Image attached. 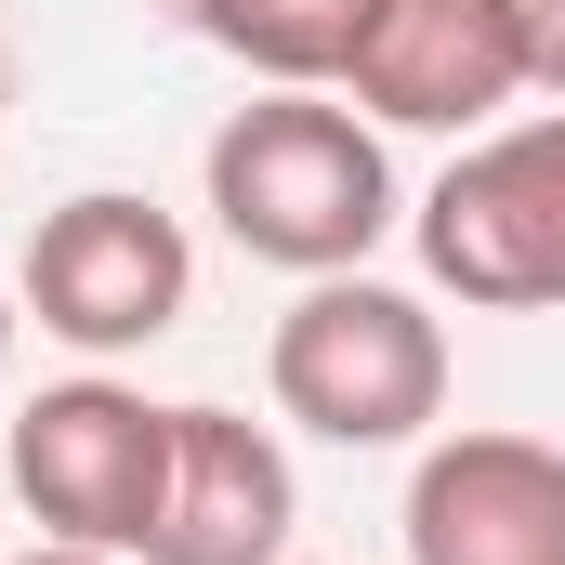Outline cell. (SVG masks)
Segmentation results:
<instances>
[{"label": "cell", "mask_w": 565, "mask_h": 565, "mask_svg": "<svg viewBox=\"0 0 565 565\" xmlns=\"http://www.w3.org/2000/svg\"><path fill=\"white\" fill-rule=\"evenodd\" d=\"M211 224L277 277H355L395 237V158L355 106L264 93L211 132Z\"/></svg>", "instance_id": "obj_1"}, {"label": "cell", "mask_w": 565, "mask_h": 565, "mask_svg": "<svg viewBox=\"0 0 565 565\" xmlns=\"http://www.w3.org/2000/svg\"><path fill=\"white\" fill-rule=\"evenodd\" d=\"M264 382L329 447H408L447 408V329H434L422 289H382L369 264L355 277H302V302L264 342Z\"/></svg>", "instance_id": "obj_2"}, {"label": "cell", "mask_w": 565, "mask_h": 565, "mask_svg": "<svg viewBox=\"0 0 565 565\" xmlns=\"http://www.w3.org/2000/svg\"><path fill=\"white\" fill-rule=\"evenodd\" d=\"M422 264L487 316L565 302V119H513L447 158V184L422 198Z\"/></svg>", "instance_id": "obj_3"}, {"label": "cell", "mask_w": 565, "mask_h": 565, "mask_svg": "<svg viewBox=\"0 0 565 565\" xmlns=\"http://www.w3.org/2000/svg\"><path fill=\"white\" fill-rule=\"evenodd\" d=\"M26 316L66 342V355H145L171 316H184V289H198V250H184V224L132 198V184H93V198H66V211H40V237H26Z\"/></svg>", "instance_id": "obj_4"}, {"label": "cell", "mask_w": 565, "mask_h": 565, "mask_svg": "<svg viewBox=\"0 0 565 565\" xmlns=\"http://www.w3.org/2000/svg\"><path fill=\"white\" fill-rule=\"evenodd\" d=\"M13 500L79 540V553H145L158 487H171V408H145L132 382H53L13 408Z\"/></svg>", "instance_id": "obj_5"}, {"label": "cell", "mask_w": 565, "mask_h": 565, "mask_svg": "<svg viewBox=\"0 0 565 565\" xmlns=\"http://www.w3.org/2000/svg\"><path fill=\"white\" fill-rule=\"evenodd\" d=\"M342 93L369 106V132H500V106L526 93V40L500 0H382Z\"/></svg>", "instance_id": "obj_6"}, {"label": "cell", "mask_w": 565, "mask_h": 565, "mask_svg": "<svg viewBox=\"0 0 565 565\" xmlns=\"http://www.w3.org/2000/svg\"><path fill=\"white\" fill-rule=\"evenodd\" d=\"M289 526H302V487L277 434L237 408H171V487L145 565H289Z\"/></svg>", "instance_id": "obj_7"}, {"label": "cell", "mask_w": 565, "mask_h": 565, "mask_svg": "<svg viewBox=\"0 0 565 565\" xmlns=\"http://www.w3.org/2000/svg\"><path fill=\"white\" fill-rule=\"evenodd\" d=\"M408 565H565V447L447 434L408 473Z\"/></svg>", "instance_id": "obj_8"}, {"label": "cell", "mask_w": 565, "mask_h": 565, "mask_svg": "<svg viewBox=\"0 0 565 565\" xmlns=\"http://www.w3.org/2000/svg\"><path fill=\"white\" fill-rule=\"evenodd\" d=\"M369 13H382V0H184V26H198L211 53H237L250 79H277V93L342 79L355 40H369Z\"/></svg>", "instance_id": "obj_9"}, {"label": "cell", "mask_w": 565, "mask_h": 565, "mask_svg": "<svg viewBox=\"0 0 565 565\" xmlns=\"http://www.w3.org/2000/svg\"><path fill=\"white\" fill-rule=\"evenodd\" d=\"M526 40V93H565V0H500Z\"/></svg>", "instance_id": "obj_10"}, {"label": "cell", "mask_w": 565, "mask_h": 565, "mask_svg": "<svg viewBox=\"0 0 565 565\" xmlns=\"http://www.w3.org/2000/svg\"><path fill=\"white\" fill-rule=\"evenodd\" d=\"M13 565H119V553H79V540H40V553H13Z\"/></svg>", "instance_id": "obj_11"}, {"label": "cell", "mask_w": 565, "mask_h": 565, "mask_svg": "<svg viewBox=\"0 0 565 565\" xmlns=\"http://www.w3.org/2000/svg\"><path fill=\"white\" fill-rule=\"evenodd\" d=\"M0 355H13V289H0Z\"/></svg>", "instance_id": "obj_12"}]
</instances>
